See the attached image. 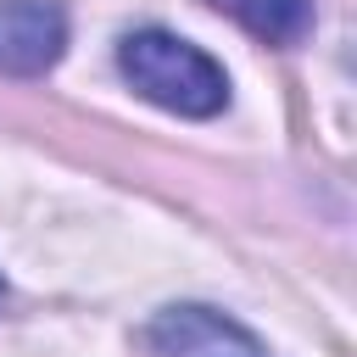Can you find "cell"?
<instances>
[{
  "mask_svg": "<svg viewBox=\"0 0 357 357\" xmlns=\"http://www.w3.org/2000/svg\"><path fill=\"white\" fill-rule=\"evenodd\" d=\"M117 67L123 78L162 112H178V117H212L229 106V78L223 67L195 50L190 39L178 33H162V28H139L117 45Z\"/></svg>",
  "mask_w": 357,
  "mask_h": 357,
  "instance_id": "cell-1",
  "label": "cell"
},
{
  "mask_svg": "<svg viewBox=\"0 0 357 357\" xmlns=\"http://www.w3.org/2000/svg\"><path fill=\"white\" fill-rule=\"evenodd\" d=\"M145 335L162 357H262V340L245 324H234L218 307H195V301L162 307Z\"/></svg>",
  "mask_w": 357,
  "mask_h": 357,
  "instance_id": "cell-2",
  "label": "cell"
},
{
  "mask_svg": "<svg viewBox=\"0 0 357 357\" xmlns=\"http://www.w3.org/2000/svg\"><path fill=\"white\" fill-rule=\"evenodd\" d=\"M67 50V11L56 0H0V73L39 78Z\"/></svg>",
  "mask_w": 357,
  "mask_h": 357,
  "instance_id": "cell-3",
  "label": "cell"
},
{
  "mask_svg": "<svg viewBox=\"0 0 357 357\" xmlns=\"http://www.w3.org/2000/svg\"><path fill=\"white\" fill-rule=\"evenodd\" d=\"M206 6L234 17L262 45H296L312 28V0H206Z\"/></svg>",
  "mask_w": 357,
  "mask_h": 357,
  "instance_id": "cell-4",
  "label": "cell"
}]
</instances>
